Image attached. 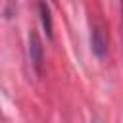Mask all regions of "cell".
Wrapping results in <instances>:
<instances>
[{
	"label": "cell",
	"instance_id": "1",
	"mask_svg": "<svg viewBox=\"0 0 123 123\" xmlns=\"http://www.w3.org/2000/svg\"><path fill=\"white\" fill-rule=\"evenodd\" d=\"M29 56H31V62L35 65V69L40 73V67H42V42L38 38V35L35 31H31L29 35Z\"/></svg>",
	"mask_w": 123,
	"mask_h": 123
},
{
	"label": "cell",
	"instance_id": "2",
	"mask_svg": "<svg viewBox=\"0 0 123 123\" xmlns=\"http://www.w3.org/2000/svg\"><path fill=\"white\" fill-rule=\"evenodd\" d=\"M38 12H40L42 27H44V31H46L48 38H52V29H54V25H52V15H50V8H48V4H46L44 0H40V2H38Z\"/></svg>",
	"mask_w": 123,
	"mask_h": 123
},
{
	"label": "cell",
	"instance_id": "3",
	"mask_svg": "<svg viewBox=\"0 0 123 123\" xmlns=\"http://www.w3.org/2000/svg\"><path fill=\"white\" fill-rule=\"evenodd\" d=\"M92 50L96 56H104L106 52V38H104V31L94 29L92 31Z\"/></svg>",
	"mask_w": 123,
	"mask_h": 123
}]
</instances>
